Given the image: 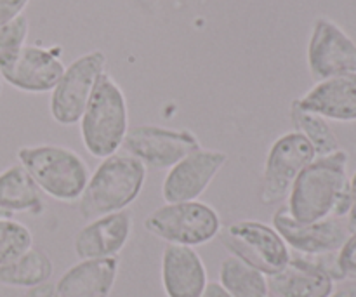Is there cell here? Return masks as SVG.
I'll return each mask as SVG.
<instances>
[{
    "label": "cell",
    "instance_id": "cell-27",
    "mask_svg": "<svg viewBox=\"0 0 356 297\" xmlns=\"http://www.w3.org/2000/svg\"><path fill=\"white\" fill-rule=\"evenodd\" d=\"M346 226L350 233H356V170L350 179V211L346 214Z\"/></svg>",
    "mask_w": 356,
    "mask_h": 297
},
{
    "label": "cell",
    "instance_id": "cell-6",
    "mask_svg": "<svg viewBox=\"0 0 356 297\" xmlns=\"http://www.w3.org/2000/svg\"><path fill=\"white\" fill-rule=\"evenodd\" d=\"M221 235V242L229 254L266 277L280 273L291 261V250L280 233L261 221L243 219L229 225Z\"/></svg>",
    "mask_w": 356,
    "mask_h": 297
},
{
    "label": "cell",
    "instance_id": "cell-14",
    "mask_svg": "<svg viewBox=\"0 0 356 297\" xmlns=\"http://www.w3.org/2000/svg\"><path fill=\"white\" fill-rule=\"evenodd\" d=\"M63 73L65 65L54 52L38 45H24L13 65L0 77L14 89L38 94L54 89Z\"/></svg>",
    "mask_w": 356,
    "mask_h": 297
},
{
    "label": "cell",
    "instance_id": "cell-2",
    "mask_svg": "<svg viewBox=\"0 0 356 297\" xmlns=\"http://www.w3.org/2000/svg\"><path fill=\"white\" fill-rule=\"evenodd\" d=\"M148 169L129 153H115L101 160L79 200L80 216L87 223L125 211L141 195Z\"/></svg>",
    "mask_w": 356,
    "mask_h": 297
},
{
    "label": "cell",
    "instance_id": "cell-21",
    "mask_svg": "<svg viewBox=\"0 0 356 297\" xmlns=\"http://www.w3.org/2000/svg\"><path fill=\"white\" fill-rule=\"evenodd\" d=\"M52 271L54 268H52V261L49 259L47 254L31 247L17 259L0 266V284L9 285V287L33 289L42 284H47Z\"/></svg>",
    "mask_w": 356,
    "mask_h": 297
},
{
    "label": "cell",
    "instance_id": "cell-26",
    "mask_svg": "<svg viewBox=\"0 0 356 297\" xmlns=\"http://www.w3.org/2000/svg\"><path fill=\"white\" fill-rule=\"evenodd\" d=\"M30 0H0V24L9 23L23 14Z\"/></svg>",
    "mask_w": 356,
    "mask_h": 297
},
{
    "label": "cell",
    "instance_id": "cell-25",
    "mask_svg": "<svg viewBox=\"0 0 356 297\" xmlns=\"http://www.w3.org/2000/svg\"><path fill=\"white\" fill-rule=\"evenodd\" d=\"M337 268L341 271V277L350 278L356 282V233H351L337 254Z\"/></svg>",
    "mask_w": 356,
    "mask_h": 297
},
{
    "label": "cell",
    "instance_id": "cell-17",
    "mask_svg": "<svg viewBox=\"0 0 356 297\" xmlns=\"http://www.w3.org/2000/svg\"><path fill=\"white\" fill-rule=\"evenodd\" d=\"M117 275L118 257L79 261L54 285V297H110Z\"/></svg>",
    "mask_w": 356,
    "mask_h": 297
},
{
    "label": "cell",
    "instance_id": "cell-12",
    "mask_svg": "<svg viewBox=\"0 0 356 297\" xmlns=\"http://www.w3.org/2000/svg\"><path fill=\"white\" fill-rule=\"evenodd\" d=\"M308 66L316 82L356 73V44L336 23L320 17L308 44Z\"/></svg>",
    "mask_w": 356,
    "mask_h": 297
},
{
    "label": "cell",
    "instance_id": "cell-22",
    "mask_svg": "<svg viewBox=\"0 0 356 297\" xmlns=\"http://www.w3.org/2000/svg\"><path fill=\"white\" fill-rule=\"evenodd\" d=\"M291 120L294 124L296 132H299L312 145L316 156L332 155L337 150H341L339 139L329 122L320 115L302 110L298 101H294L291 106Z\"/></svg>",
    "mask_w": 356,
    "mask_h": 297
},
{
    "label": "cell",
    "instance_id": "cell-28",
    "mask_svg": "<svg viewBox=\"0 0 356 297\" xmlns=\"http://www.w3.org/2000/svg\"><path fill=\"white\" fill-rule=\"evenodd\" d=\"M202 297H232L219 282H209Z\"/></svg>",
    "mask_w": 356,
    "mask_h": 297
},
{
    "label": "cell",
    "instance_id": "cell-1",
    "mask_svg": "<svg viewBox=\"0 0 356 297\" xmlns=\"http://www.w3.org/2000/svg\"><path fill=\"white\" fill-rule=\"evenodd\" d=\"M287 211L299 223L346 218L350 211V177L344 150L316 156L302 169L289 191Z\"/></svg>",
    "mask_w": 356,
    "mask_h": 297
},
{
    "label": "cell",
    "instance_id": "cell-31",
    "mask_svg": "<svg viewBox=\"0 0 356 297\" xmlns=\"http://www.w3.org/2000/svg\"><path fill=\"white\" fill-rule=\"evenodd\" d=\"M0 94H2V80H0Z\"/></svg>",
    "mask_w": 356,
    "mask_h": 297
},
{
    "label": "cell",
    "instance_id": "cell-19",
    "mask_svg": "<svg viewBox=\"0 0 356 297\" xmlns=\"http://www.w3.org/2000/svg\"><path fill=\"white\" fill-rule=\"evenodd\" d=\"M42 195L40 188L21 163H14L0 172V211L38 214L44 207Z\"/></svg>",
    "mask_w": 356,
    "mask_h": 297
},
{
    "label": "cell",
    "instance_id": "cell-15",
    "mask_svg": "<svg viewBox=\"0 0 356 297\" xmlns=\"http://www.w3.org/2000/svg\"><path fill=\"white\" fill-rule=\"evenodd\" d=\"M160 273L167 297H202L209 284L207 268L193 247L167 243Z\"/></svg>",
    "mask_w": 356,
    "mask_h": 297
},
{
    "label": "cell",
    "instance_id": "cell-13",
    "mask_svg": "<svg viewBox=\"0 0 356 297\" xmlns=\"http://www.w3.org/2000/svg\"><path fill=\"white\" fill-rule=\"evenodd\" d=\"M132 226L134 219L129 211L92 219L75 235V256L80 261L117 257L131 239Z\"/></svg>",
    "mask_w": 356,
    "mask_h": 297
},
{
    "label": "cell",
    "instance_id": "cell-9",
    "mask_svg": "<svg viewBox=\"0 0 356 297\" xmlns=\"http://www.w3.org/2000/svg\"><path fill=\"white\" fill-rule=\"evenodd\" d=\"M316 159L312 145L299 132H285L270 146L264 162L261 202L275 205L287 200L296 177Z\"/></svg>",
    "mask_w": 356,
    "mask_h": 297
},
{
    "label": "cell",
    "instance_id": "cell-10",
    "mask_svg": "<svg viewBox=\"0 0 356 297\" xmlns=\"http://www.w3.org/2000/svg\"><path fill=\"white\" fill-rule=\"evenodd\" d=\"M273 228L280 233L289 249L302 256H325L339 252L350 239V230L341 218H327L316 223H299L289 214L287 205H282L273 214Z\"/></svg>",
    "mask_w": 356,
    "mask_h": 297
},
{
    "label": "cell",
    "instance_id": "cell-7",
    "mask_svg": "<svg viewBox=\"0 0 356 297\" xmlns=\"http://www.w3.org/2000/svg\"><path fill=\"white\" fill-rule=\"evenodd\" d=\"M104 66L106 56L101 51H90L65 68L51 96V117L56 124L66 127L79 124Z\"/></svg>",
    "mask_w": 356,
    "mask_h": 297
},
{
    "label": "cell",
    "instance_id": "cell-16",
    "mask_svg": "<svg viewBox=\"0 0 356 297\" xmlns=\"http://www.w3.org/2000/svg\"><path fill=\"white\" fill-rule=\"evenodd\" d=\"M296 101L325 120L356 122V73L322 80Z\"/></svg>",
    "mask_w": 356,
    "mask_h": 297
},
{
    "label": "cell",
    "instance_id": "cell-5",
    "mask_svg": "<svg viewBox=\"0 0 356 297\" xmlns=\"http://www.w3.org/2000/svg\"><path fill=\"white\" fill-rule=\"evenodd\" d=\"M148 233L172 246L198 247L212 242L221 233V218L205 202L163 204L143 221Z\"/></svg>",
    "mask_w": 356,
    "mask_h": 297
},
{
    "label": "cell",
    "instance_id": "cell-29",
    "mask_svg": "<svg viewBox=\"0 0 356 297\" xmlns=\"http://www.w3.org/2000/svg\"><path fill=\"white\" fill-rule=\"evenodd\" d=\"M26 297H54V287L49 284H42L31 289Z\"/></svg>",
    "mask_w": 356,
    "mask_h": 297
},
{
    "label": "cell",
    "instance_id": "cell-24",
    "mask_svg": "<svg viewBox=\"0 0 356 297\" xmlns=\"http://www.w3.org/2000/svg\"><path fill=\"white\" fill-rule=\"evenodd\" d=\"M28 31H30V23L24 14L9 23L0 24V73L6 72L19 56L21 49L26 45Z\"/></svg>",
    "mask_w": 356,
    "mask_h": 297
},
{
    "label": "cell",
    "instance_id": "cell-20",
    "mask_svg": "<svg viewBox=\"0 0 356 297\" xmlns=\"http://www.w3.org/2000/svg\"><path fill=\"white\" fill-rule=\"evenodd\" d=\"M219 284L232 297H271L266 275L235 256L222 259L219 266Z\"/></svg>",
    "mask_w": 356,
    "mask_h": 297
},
{
    "label": "cell",
    "instance_id": "cell-30",
    "mask_svg": "<svg viewBox=\"0 0 356 297\" xmlns=\"http://www.w3.org/2000/svg\"><path fill=\"white\" fill-rule=\"evenodd\" d=\"M329 297H356V282L346 285V287H341L339 291L332 292Z\"/></svg>",
    "mask_w": 356,
    "mask_h": 297
},
{
    "label": "cell",
    "instance_id": "cell-18",
    "mask_svg": "<svg viewBox=\"0 0 356 297\" xmlns=\"http://www.w3.org/2000/svg\"><path fill=\"white\" fill-rule=\"evenodd\" d=\"M275 297H329L334 292V278L308 257H291L280 273L268 277Z\"/></svg>",
    "mask_w": 356,
    "mask_h": 297
},
{
    "label": "cell",
    "instance_id": "cell-11",
    "mask_svg": "<svg viewBox=\"0 0 356 297\" xmlns=\"http://www.w3.org/2000/svg\"><path fill=\"white\" fill-rule=\"evenodd\" d=\"M226 162L228 155L219 150L200 148L184 156L163 177L162 197L165 204L198 200Z\"/></svg>",
    "mask_w": 356,
    "mask_h": 297
},
{
    "label": "cell",
    "instance_id": "cell-4",
    "mask_svg": "<svg viewBox=\"0 0 356 297\" xmlns=\"http://www.w3.org/2000/svg\"><path fill=\"white\" fill-rule=\"evenodd\" d=\"M17 160L30 172L42 193L58 202H79L89 183L90 170L87 162L75 150L66 146H21Z\"/></svg>",
    "mask_w": 356,
    "mask_h": 297
},
{
    "label": "cell",
    "instance_id": "cell-8",
    "mask_svg": "<svg viewBox=\"0 0 356 297\" xmlns=\"http://www.w3.org/2000/svg\"><path fill=\"white\" fill-rule=\"evenodd\" d=\"M122 148L146 169L169 170L184 156L200 150L202 143L197 134L186 129L138 125L129 129Z\"/></svg>",
    "mask_w": 356,
    "mask_h": 297
},
{
    "label": "cell",
    "instance_id": "cell-3",
    "mask_svg": "<svg viewBox=\"0 0 356 297\" xmlns=\"http://www.w3.org/2000/svg\"><path fill=\"white\" fill-rule=\"evenodd\" d=\"M129 132V108L124 90L106 72L99 77L89 104L80 118L83 148L94 159L120 152Z\"/></svg>",
    "mask_w": 356,
    "mask_h": 297
},
{
    "label": "cell",
    "instance_id": "cell-23",
    "mask_svg": "<svg viewBox=\"0 0 356 297\" xmlns=\"http://www.w3.org/2000/svg\"><path fill=\"white\" fill-rule=\"evenodd\" d=\"M33 247L30 228L14 219L13 214L0 211V266L9 264Z\"/></svg>",
    "mask_w": 356,
    "mask_h": 297
}]
</instances>
